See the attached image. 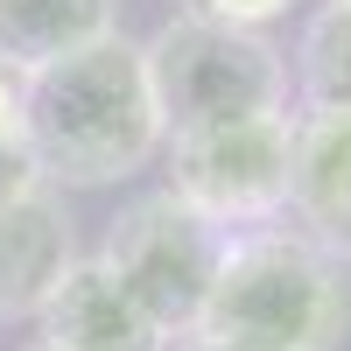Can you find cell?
Wrapping results in <instances>:
<instances>
[{
    "instance_id": "2e32d148",
    "label": "cell",
    "mask_w": 351,
    "mask_h": 351,
    "mask_svg": "<svg viewBox=\"0 0 351 351\" xmlns=\"http://www.w3.org/2000/svg\"><path fill=\"white\" fill-rule=\"evenodd\" d=\"M28 351H43V344H28Z\"/></svg>"
},
{
    "instance_id": "8fae6325",
    "label": "cell",
    "mask_w": 351,
    "mask_h": 351,
    "mask_svg": "<svg viewBox=\"0 0 351 351\" xmlns=\"http://www.w3.org/2000/svg\"><path fill=\"white\" fill-rule=\"evenodd\" d=\"M190 21H225V28H260V21H274L288 14V0H176Z\"/></svg>"
},
{
    "instance_id": "9c48e42d",
    "label": "cell",
    "mask_w": 351,
    "mask_h": 351,
    "mask_svg": "<svg viewBox=\"0 0 351 351\" xmlns=\"http://www.w3.org/2000/svg\"><path fill=\"white\" fill-rule=\"evenodd\" d=\"M120 36V0H0V64L36 77L64 56Z\"/></svg>"
},
{
    "instance_id": "5b68a950",
    "label": "cell",
    "mask_w": 351,
    "mask_h": 351,
    "mask_svg": "<svg viewBox=\"0 0 351 351\" xmlns=\"http://www.w3.org/2000/svg\"><path fill=\"white\" fill-rule=\"evenodd\" d=\"M288 169H295V120L288 112H260V120H232L211 134L169 141V197H183L218 232L281 218Z\"/></svg>"
},
{
    "instance_id": "4fadbf2b",
    "label": "cell",
    "mask_w": 351,
    "mask_h": 351,
    "mask_svg": "<svg viewBox=\"0 0 351 351\" xmlns=\"http://www.w3.org/2000/svg\"><path fill=\"white\" fill-rule=\"evenodd\" d=\"M28 190H43V176H36V162H28V148H0V211H8L14 197H28Z\"/></svg>"
},
{
    "instance_id": "3957f363",
    "label": "cell",
    "mask_w": 351,
    "mask_h": 351,
    "mask_svg": "<svg viewBox=\"0 0 351 351\" xmlns=\"http://www.w3.org/2000/svg\"><path fill=\"white\" fill-rule=\"evenodd\" d=\"M141 64H148V92L162 112V141L211 134V127L260 120V112L288 106V56L260 28L176 14L141 43Z\"/></svg>"
},
{
    "instance_id": "ba28073f",
    "label": "cell",
    "mask_w": 351,
    "mask_h": 351,
    "mask_svg": "<svg viewBox=\"0 0 351 351\" xmlns=\"http://www.w3.org/2000/svg\"><path fill=\"white\" fill-rule=\"evenodd\" d=\"M71 218L49 197V183L14 197L0 211V316H36L49 288L71 274Z\"/></svg>"
},
{
    "instance_id": "8992f818",
    "label": "cell",
    "mask_w": 351,
    "mask_h": 351,
    "mask_svg": "<svg viewBox=\"0 0 351 351\" xmlns=\"http://www.w3.org/2000/svg\"><path fill=\"white\" fill-rule=\"evenodd\" d=\"M36 330H43V351H169L148 309L106 274V260H71V274L36 309Z\"/></svg>"
},
{
    "instance_id": "277c9868",
    "label": "cell",
    "mask_w": 351,
    "mask_h": 351,
    "mask_svg": "<svg viewBox=\"0 0 351 351\" xmlns=\"http://www.w3.org/2000/svg\"><path fill=\"white\" fill-rule=\"evenodd\" d=\"M218 253H225V232L211 218H197L183 197H134L120 218L106 225V274L127 288V295L148 309V324L176 344V337H197V316L204 295H211V274H218Z\"/></svg>"
},
{
    "instance_id": "5bb4252c",
    "label": "cell",
    "mask_w": 351,
    "mask_h": 351,
    "mask_svg": "<svg viewBox=\"0 0 351 351\" xmlns=\"http://www.w3.org/2000/svg\"><path fill=\"white\" fill-rule=\"evenodd\" d=\"M176 351H239V344H211V337H183Z\"/></svg>"
},
{
    "instance_id": "9a60e30c",
    "label": "cell",
    "mask_w": 351,
    "mask_h": 351,
    "mask_svg": "<svg viewBox=\"0 0 351 351\" xmlns=\"http://www.w3.org/2000/svg\"><path fill=\"white\" fill-rule=\"evenodd\" d=\"M324 8H351V0H324Z\"/></svg>"
},
{
    "instance_id": "6da1fadb",
    "label": "cell",
    "mask_w": 351,
    "mask_h": 351,
    "mask_svg": "<svg viewBox=\"0 0 351 351\" xmlns=\"http://www.w3.org/2000/svg\"><path fill=\"white\" fill-rule=\"evenodd\" d=\"M21 141L43 183H71V190L127 183L134 169H148L162 148V112L148 92L141 43L106 36L64 64L36 71Z\"/></svg>"
},
{
    "instance_id": "30bf717a",
    "label": "cell",
    "mask_w": 351,
    "mask_h": 351,
    "mask_svg": "<svg viewBox=\"0 0 351 351\" xmlns=\"http://www.w3.org/2000/svg\"><path fill=\"white\" fill-rule=\"evenodd\" d=\"M295 84L309 112L351 120V8H316L295 43Z\"/></svg>"
},
{
    "instance_id": "7c38bea8",
    "label": "cell",
    "mask_w": 351,
    "mask_h": 351,
    "mask_svg": "<svg viewBox=\"0 0 351 351\" xmlns=\"http://www.w3.org/2000/svg\"><path fill=\"white\" fill-rule=\"evenodd\" d=\"M21 120H28V77L0 64V148H28V141H21Z\"/></svg>"
},
{
    "instance_id": "52a82bcc",
    "label": "cell",
    "mask_w": 351,
    "mask_h": 351,
    "mask_svg": "<svg viewBox=\"0 0 351 351\" xmlns=\"http://www.w3.org/2000/svg\"><path fill=\"white\" fill-rule=\"evenodd\" d=\"M288 211H295L302 239L316 253H330L337 267L351 260V120H337V112H302L295 120Z\"/></svg>"
},
{
    "instance_id": "7a4b0ae2",
    "label": "cell",
    "mask_w": 351,
    "mask_h": 351,
    "mask_svg": "<svg viewBox=\"0 0 351 351\" xmlns=\"http://www.w3.org/2000/svg\"><path fill=\"white\" fill-rule=\"evenodd\" d=\"M351 330V288L302 232H239L218 253L197 337L239 351H337Z\"/></svg>"
}]
</instances>
